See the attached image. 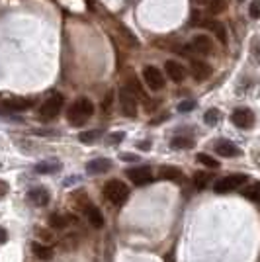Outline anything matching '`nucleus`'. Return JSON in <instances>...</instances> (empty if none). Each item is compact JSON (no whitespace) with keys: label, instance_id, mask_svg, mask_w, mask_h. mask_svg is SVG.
Returning a JSON list of instances; mask_svg holds the SVG:
<instances>
[{"label":"nucleus","instance_id":"2f4dec72","mask_svg":"<svg viewBox=\"0 0 260 262\" xmlns=\"http://www.w3.org/2000/svg\"><path fill=\"white\" fill-rule=\"evenodd\" d=\"M6 194H8V184L4 180H0V198L6 196Z\"/></svg>","mask_w":260,"mask_h":262},{"label":"nucleus","instance_id":"f704fd0d","mask_svg":"<svg viewBox=\"0 0 260 262\" xmlns=\"http://www.w3.org/2000/svg\"><path fill=\"white\" fill-rule=\"evenodd\" d=\"M110 104H112V94H108V96H106V100H104V106H102V108L110 110Z\"/></svg>","mask_w":260,"mask_h":262},{"label":"nucleus","instance_id":"c756f323","mask_svg":"<svg viewBox=\"0 0 260 262\" xmlns=\"http://www.w3.org/2000/svg\"><path fill=\"white\" fill-rule=\"evenodd\" d=\"M249 14L252 18H260V0H254L249 6Z\"/></svg>","mask_w":260,"mask_h":262},{"label":"nucleus","instance_id":"c9c22d12","mask_svg":"<svg viewBox=\"0 0 260 262\" xmlns=\"http://www.w3.org/2000/svg\"><path fill=\"white\" fill-rule=\"evenodd\" d=\"M254 53H256V57H258V59H260V43L256 45V47H254Z\"/></svg>","mask_w":260,"mask_h":262},{"label":"nucleus","instance_id":"1a4fd4ad","mask_svg":"<svg viewBox=\"0 0 260 262\" xmlns=\"http://www.w3.org/2000/svg\"><path fill=\"white\" fill-rule=\"evenodd\" d=\"M231 121L237 125L239 129H249L254 125V114L249 108H237L231 114Z\"/></svg>","mask_w":260,"mask_h":262},{"label":"nucleus","instance_id":"cd10ccee","mask_svg":"<svg viewBox=\"0 0 260 262\" xmlns=\"http://www.w3.org/2000/svg\"><path fill=\"white\" fill-rule=\"evenodd\" d=\"M98 137H100V131H82L78 135V139L82 143H94L98 141Z\"/></svg>","mask_w":260,"mask_h":262},{"label":"nucleus","instance_id":"6ab92c4d","mask_svg":"<svg viewBox=\"0 0 260 262\" xmlns=\"http://www.w3.org/2000/svg\"><path fill=\"white\" fill-rule=\"evenodd\" d=\"M4 106L8 110H14V112H24V110H28L30 106H32V100L28 98H8L4 100Z\"/></svg>","mask_w":260,"mask_h":262},{"label":"nucleus","instance_id":"7c9ffc66","mask_svg":"<svg viewBox=\"0 0 260 262\" xmlns=\"http://www.w3.org/2000/svg\"><path fill=\"white\" fill-rule=\"evenodd\" d=\"M123 139V131H118V133H112L108 137V143H112V145H116V143H119Z\"/></svg>","mask_w":260,"mask_h":262},{"label":"nucleus","instance_id":"7ed1b4c3","mask_svg":"<svg viewBox=\"0 0 260 262\" xmlns=\"http://www.w3.org/2000/svg\"><path fill=\"white\" fill-rule=\"evenodd\" d=\"M192 26H202V28L211 30V32L219 37V41H221V43H227V33H225V28L221 26V22L213 20L211 16H207V14H202V12L196 10L194 14H192Z\"/></svg>","mask_w":260,"mask_h":262},{"label":"nucleus","instance_id":"f8f14e48","mask_svg":"<svg viewBox=\"0 0 260 262\" xmlns=\"http://www.w3.org/2000/svg\"><path fill=\"white\" fill-rule=\"evenodd\" d=\"M28 200L32 202L33 206L44 208V206H47V204H49V190H45L44 186L32 188V190L28 192Z\"/></svg>","mask_w":260,"mask_h":262},{"label":"nucleus","instance_id":"4be33fe9","mask_svg":"<svg viewBox=\"0 0 260 262\" xmlns=\"http://www.w3.org/2000/svg\"><path fill=\"white\" fill-rule=\"evenodd\" d=\"M172 149H192L194 147V139L186 137V135H176L172 141H170Z\"/></svg>","mask_w":260,"mask_h":262},{"label":"nucleus","instance_id":"a211bd4d","mask_svg":"<svg viewBox=\"0 0 260 262\" xmlns=\"http://www.w3.org/2000/svg\"><path fill=\"white\" fill-rule=\"evenodd\" d=\"M32 252L39 260H51L53 258V249L49 245H44V243H33Z\"/></svg>","mask_w":260,"mask_h":262},{"label":"nucleus","instance_id":"6e6552de","mask_svg":"<svg viewBox=\"0 0 260 262\" xmlns=\"http://www.w3.org/2000/svg\"><path fill=\"white\" fill-rule=\"evenodd\" d=\"M119 104H121V112H123L127 118H135V114H137V98H135V94L129 92L125 86L121 88Z\"/></svg>","mask_w":260,"mask_h":262},{"label":"nucleus","instance_id":"9d476101","mask_svg":"<svg viewBox=\"0 0 260 262\" xmlns=\"http://www.w3.org/2000/svg\"><path fill=\"white\" fill-rule=\"evenodd\" d=\"M190 47L200 55H211L213 53V39L206 33H200V35H194Z\"/></svg>","mask_w":260,"mask_h":262},{"label":"nucleus","instance_id":"423d86ee","mask_svg":"<svg viewBox=\"0 0 260 262\" xmlns=\"http://www.w3.org/2000/svg\"><path fill=\"white\" fill-rule=\"evenodd\" d=\"M125 176H127L135 186H147L155 180L153 170L149 166H135V168H129V170L125 172Z\"/></svg>","mask_w":260,"mask_h":262},{"label":"nucleus","instance_id":"0eeeda50","mask_svg":"<svg viewBox=\"0 0 260 262\" xmlns=\"http://www.w3.org/2000/svg\"><path fill=\"white\" fill-rule=\"evenodd\" d=\"M143 78H145V84L151 90H163L164 88V77L157 67H145L143 69Z\"/></svg>","mask_w":260,"mask_h":262},{"label":"nucleus","instance_id":"c85d7f7f","mask_svg":"<svg viewBox=\"0 0 260 262\" xmlns=\"http://www.w3.org/2000/svg\"><path fill=\"white\" fill-rule=\"evenodd\" d=\"M194 108H196V102H192V100H184V102H180V104H178V112H180V114L192 112Z\"/></svg>","mask_w":260,"mask_h":262},{"label":"nucleus","instance_id":"dca6fc26","mask_svg":"<svg viewBox=\"0 0 260 262\" xmlns=\"http://www.w3.org/2000/svg\"><path fill=\"white\" fill-rule=\"evenodd\" d=\"M192 75H194L198 82L207 80V78L211 77V67L204 63V61H192Z\"/></svg>","mask_w":260,"mask_h":262},{"label":"nucleus","instance_id":"393cba45","mask_svg":"<svg viewBox=\"0 0 260 262\" xmlns=\"http://www.w3.org/2000/svg\"><path fill=\"white\" fill-rule=\"evenodd\" d=\"M219 120H221V112L217 108H209L206 114H204V121H206L207 125H217Z\"/></svg>","mask_w":260,"mask_h":262},{"label":"nucleus","instance_id":"aec40b11","mask_svg":"<svg viewBox=\"0 0 260 262\" xmlns=\"http://www.w3.org/2000/svg\"><path fill=\"white\" fill-rule=\"evenodd\" d=\"M59 168H61V164L57 161H44V163L35 164V172H39V174H55Z\"/></svg>","mask_w":260,"mask_h":262},{"label":"nucleus","instance_id":"b1692460","mask_svg":"<svg viewBox=\"0 0 260 262\" xmlns=\"http://www.w3.org/2000/svg\"><path fill=\"white\" fill-rule=\"evenodd\" d=\"M67 223H69V217L61 215V213H53V215L49 217V225H51V229H65Z\"/></svg>","mask_w":260,"mask_h":262},{"label":"nucleus","instance_id":"a878e982","mask_svg":"<svg viewBox=\"0 0 260 262\" xmlns=\"http://www.w3.org/2000/svg\"><path fill=\"white\" fill-rule=\"evenodd\" d=\"M196 161L202 163L204 166H207V168H219V163H217L213 157H209V155H206V153L196 155Z\"/></svg>","mask_w":260,"mask_h":262},{"label":"nucleus","instance_id":"2eb2a0df","mask_svg":"<svg viewBox=\"0 0 260 262\" xmlns=\"http://www.w3.org/2000/svg\"><path fill=\"white\" fill-rule=\"evenodd\" d=\"M84 213H86L88 223H90L94 229H102V227H104V215H102V211H100L96 206H86V208H84Z\"/></svg>","mask_w":260,"mask_h":262},{"label":"nucleus","instance_id":"ddd939ff","mask_svg":"<svg viewBox=\"0 0 260 262\" xmlns=\"http://www.w3.org/2000/svg\"><path fill=\"white\" fill-rule=\"evenodd\" d=\"M164 69H166V77L170 78L172 82H182L186 78V69L180 63H176V61H166Z\"/></svg>","mask_w":260,"mask_h":262},{"label":"nucleus","instance_id":"4468645a","mask_svg":"<svg viewBox=\"0 0 260 262\" xmlns=\"http://www.w3.org/2000/svg\"><path fill=\"white\" fill-rule=\"evenodd\" d=\"M112 168V161L110 159H94L86 164L88 174H104Z\"/></svg>","mask_w":260,"mask_h":262},{"label":"nucleus","instance_id":"473e14b6","mask_svg":"<svg viewBox=\"0 0 260 262\" xmlns=\"http://www.w3.org/2000/svg\"><path fill=\"white\" fill-rule=\"evenodd\" d=\"M119 159H121V161H137V157H135V155H125V153L119 155Z\"/></svg>","mask_w":260,"mask_h":262},{"label":"nucleus","instance_id":"bb28decb","mask_svg":"<svg viewBox=\"0 0 260 262\" xmlns=\"http://www.w3.org/2000/svg\"><path fill=\"white\" fill-rule=\"evenodd\" d=\"M209 180H211V176L207 174V172H196L194 174V186L198 190H204Z\"/></svg>","mask_w":260,"mask_h":262},{"label":"nucleus","instance_id":"5701e85b","mask_svg":"<svg viewBox=\"0 0 260 262\" xmlns=\"http://www.w3.org/2000/svg\"><path fill=\"white\" fill-rule=\"evenodd\" d=\"M243 196L247 198V200H250V202H254V204H260V184L258 182H256V184L247 186V188L243 190Z\"/></svg>","mask_w":260,"mask_h":262},{"label":"nucleus","instance_id":"39448f33","mask_svg":"<svg viewBox=\"0 0 260 262\" xmlns=\"http://www.w3.org/2000/svg\"><path fill=\"white\" fill-rule=\"evenodd\" d=\"M63 102H65V100H63V94L53 92L49 98L45 100L41 110H39L41 118H44V120H53V118H57L59 112H61V108H63Z\"/></svg>","mask_w":260,"mask_h":262},{"label":"nucleus","instance_id":"412c9836","mask_svg":"<svg viewBox=\"0 0 260 262\" xmlns=\"http://www.w3.org/2000/svg\"><path fill=\"white\" fill-rule=\"evenodd\" d=\"M159 178H161V180H180V178H182V172H180L178 168H174V166H163V168L159 170Z\"/></svg>","mask_w":260,"mask_h":262},{"label":"nucleus","instance_id":"20e7f679","mask_svg":"<svg viewBox=\"0 0 260 262\" xmlns=\"http://www.w3.org/2000/svg\"><path fill=\"white\" fill-rule=\"evenodd\" d=\"M249 180V176L247 174H229V176H223V178H219L215 184H213V190H215L217 194H227V192H233V190H237L239 186H243L245 182Z\"/></svg>","mask_w":260,"mask_h":262},{"label":"nucleus","instance_id":"f257e3e1","mask_svg":"<svg viewBox=\"0 0 260 262\" xmlns=\"http://www.w3.org/2000/svg\"><path fill=\"white\" fill-rule=\"evenodd\" d=\"M94 114V104H92V100L88 98H78L71 106V108L67 110V120L71 125H75V127H80V125H84L88 120H90V116Z\"/></svg>","mask_w":260,"mask_h":262},{"label":"nucleus","instance_id":"9b49d317","mask_svg":"<svg viewBox=\"0 0 260 262\" xmlns=\"http://www.w3.org/2000/svg\"><path fill=\"white\" fill-rule=\"evenodd\" d=\"M213 149L217 151L219 157H225V159H231V157H239V155H241V149H239L233 141H227V139L215 141V147H213Z\"/></svg>","mask_w":260,"mask_h":262},{"label":"nucleus","instance_id":"72a5a7b5","mask_svg":"<svg viewBox=\"0 0 260 262\" xmlns=\"http://www.w3.org/2000/svg\"><path fill=\"white\" fill-rule=\"evenodd\" d=\"M6 241H8V233H6V229L0 227V243H6Z\"/></svg>","mask_w":260,"mask_h":262},{"label":"nucleus","instance_id":"f03ea898","mask_svg":"<svg viewBox=\"0 0 260 262\" xmlns=\"http://www.w3.org/2000/svg\"><path fill=\"white\" fill-rule=\"evenodd\" d=\"M104 198L108 200L110 204H114V206H121L129 198V188L123 184L121 180H116V178L108 180L104 184Z\"/></svg>","mask_w":260,"mask_h":262},{"label":"nucleus","instance_id":"f3484780","mask_svg":"<svg viewBox=\"0 0 260 262\" xmlns=\"http://www.w3.org/2000/svg\"><path fill=\"white\" fill-rule=\"evenodd\" d=\"M194 4L207 10L209 14H219L225 10V0H194Z\"/></svg>","mask_w":260,"mask_h":262}]
</instances>
